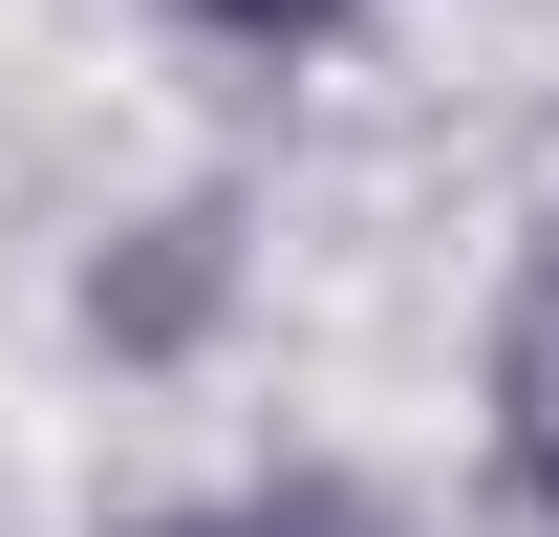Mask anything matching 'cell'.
<instances>
[{"label":"cell","mask_w":559,"mask_h":537,"mask_svg":"<svg viewBox=\"0 0 559 537\" xmlns=\"http://www.w3.org/2000/svg\"><path fill=\"white\" fill-rule=\"evenodd\" d=\"M495 473L559 516V259H516V301H495Z\"/></svg>","instance_id":"obj_1"},{"label":"cell","mask_w":559,"mask_h":537,"mask_svg":"<svg viewBox=\"0 0 559 537\" xmlns=\"http://www.w3.org/2000/svg\"><path fill=\"white\" fill-rule=\"evenodd\" d=\"M215 44H323V22H345V0H194Z\"/></svg>","instance_id":"obj_3"},{"label":"cell","mask_w":559,"mask_h":537,"mask_svg":"<svg viewBox=\"0 0 559 537\" xmlns=\"http://www.w3.org/2000/svg\"><path fill=\"white\" fill-rule=\"evenodd\" d=\"M151 537H366V516H323V494H259V516H151Z\"/></svg>","instance_id":"obj_2"}]
</instances>
